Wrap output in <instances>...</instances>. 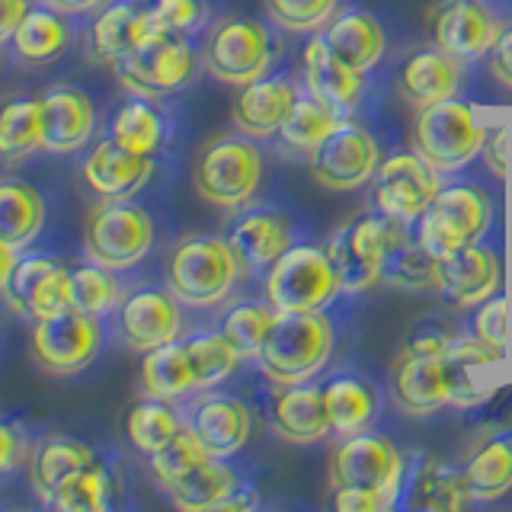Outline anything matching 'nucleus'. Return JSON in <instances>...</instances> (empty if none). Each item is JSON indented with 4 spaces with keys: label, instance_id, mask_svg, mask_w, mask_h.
<instances>
[{
    "label": "nucleus",
    "instance_id": "nucleus-14",
    "mask_svg": "<svg viewBox=\"0 0 512 512\" xmlns=\"http://www.w3.org/2000/svg\"><path fill=\"white\" fill-rule=\"evenodd\" d=\"M375 208L384 215L416 221L439 196V170L416 151H394L375 170Z\"/></svg>",
    "mask_w": 512,
    "mask_h": 512
},
{
    "label": "nucleus",
    "instance_id": "nucleus-37",
    "mask_svg": "<svg viewBox=\"0 0 512 512\" xmlns=\"http://www.w3.org/2000/svg\"><path fill=\"white\" fill-rule=\"evenodd\" d=\"M343 122L346 119L336 116V112L320 103L314 93L298 87V100H295L292 112H288V119L282 122L276 141L292 157H311L333 128H340Z\"/></svg>",
    "mask_w": 512,
    "mask_h": 512
},
{
    "label": "nucleus",
    "instance_id": "nucleus-20",
    "mask_svg": "<svg viewBox=\"0 0 512 512\" xmlns=\"http://www.w3.org/2000/svg\"><path fill=\"white\" fill-rule=\"evenodd\" d=\"M170 500L186 512L250 509L256 506V487L231 458H208L170 490Z\"/></svg>",
    "mask_w": 512,
    "mask_h": 512
},
{
    "label": "nucleus",
    "instance_id": "nucleus-54",
    "mask_svg": "<svg viewBox=\"0 0 512 512\" xmlns=\"http://www.w3.org/2000/svg\"><path fill=\"white\" fill-rule=\"evenodd\" d=\"M397 503L391 496L375 493V490H352V487H340L333 490V509L336 512H384L394 509Z\"/></svg>",
    "mask_w": 512,
    "mask_h": 512
},
{
    "label": "nucleus",
    "instance_id": "nucleus-23",
    "mask_svg": "<svg viewBox=\"0 0 512 512\" xmlns=\"http://www.w3.org/2000/svg\"><path fill=\"white\" fill-rule=\"evenodd\" d=\"M298 80L288 71H276L266 77H256L237 93L231 119L237 132H244L256 141H269L279 135L282 122L288 119L298 100Z\"/></svg>",
    "mask_w": 512,
    "mask_h": 512
},
{
    "label": "nucleus",
    "instance_id": "nucleus-43",
    "mask_svg": "<svg viewBox=\"0 0 512 512\" xmlns=\"http://www.w3.org/2000/svg\"><path fill=\"white\" fill-rule=\"evenodd\" d=\"M186 352H189V362H192V372H196V384L199 391L215 388V384L228 381L237 365L244 362V356L237 352V346L224 336L221 330H202L196 336H189Z\"/></svg>",
    "mask_w": 512,
    "mask_h": 512
},
{
    "label": "nucleus",
    "instance_id": "nucleus-50",
    "mask_svg": "<svg viewBox=\"0 0 512 512\" xmlns=\"http://www.w3.org/2000/svg\"><path fill=\"white\" fill-rule=\"evenodd\" d=\"M148 13L160 32L196 36L208 23V0H151Z\"/></svg>",
    "mask_w": 512,
    "mask_h": 512
},
{
    "label": "nucleus",
    "instance_id": "nucleus-27",
    "mask_svg": "<svg viewBox=\"0 0 512 512\" xmlns=\"http://www.w3.org/2000/svg\"><path fill=\"white\" fill-rule=\"evenodd\" d=\"M84 183L93 196L100 199H132L135 192L151 180L154 157H144L132 148H125L112 135L96 141L84 157Z\"/></svg>",
    "mask_w": 512,
    "mask_h": 512
},
{
    "label": "nucleus",
    "instance_id": "nucleus-8",
    "mask_svg": "<svg viewBox=\"0 0 512 512\" xmlns=\"http://www.w3.org/2000/svg\"><path fill=\"white\" fill-rule=\"evenodd\" d=\"M340 295V276L324 247L295 244L266 272V298L276 311H324Z\"/></svg>",
    "mask_w": 512,
    "mask_h": 512
},
{
    "label": "nucleus",
    "instance_id": "nucleus-2",
    "mask_svg": "<svg viewBox=\"0 0 512 512\" xmlns=\"http://www.w3.org/2000/svg\"><path fill=\"white\" fill-rule=\"evenodd\" d=\"M240 263L228 237L218 234H189L170 250L167 288L186 308H218L237 288Z\"/></svg>",
    "mask_w": 512,
    "mask_h": 512
},
{
    "label": "nucleus",
    "instance_id": "nucleus-9",
    "mask_svg": "<svg viewBox=\"0 0 512 512\" xmlns=\"http://www.w3.org/2000/svg\"><path fill=\"white\" fill-rule=\"evenodd\" d=\"M407 458L400 455L397 442L381 429H365L356 436H343V442L330 455V484L333 490H375L400 500L404 487Z\"/></svg>",
    "mask_w": 512,
    "mask_h": 512
},
{
    "label": "nucleus",
    "instance_id": "nucleus-25",
    "mask_svg": "<svg viewBox=\"0 0 512 512\" xmlns=\"http://www.w3.org/2000/svg\"><path fill=\"white\" fill-rule=\"evenodd\" d=\"M506 352H496L484 340H477L474 333H458L452 349L445 352L448 381H452V407L474 410L493 400L500 388V375L496 368L503 365Z\"/></svg>",
    "mask_w": 512,
    "mask_h": 512
},
{
    "label": "nucleus",
    "instance_id": "nucleus-58",
    "mask_svg": "<svg viewBox=\"0 0 512 512\" xmlns=\"http://www.w3.org/2000/svg\"><path fill=\"white\" fill-rule=\"evenodd\" d=\"M48 7H55L61 13H87V10H96L103 4V0H45Z\"/></svg>",
    "mask_w": 512,
    "mask_h": 512
},
{
    "label": "nucleus",
    "instance_id": "nucleus-5",
    "mask_svg": "<svg viewBox=\"0 0 512 512\" xmlns=\"http://www.w3.org/2000/svg\"><path fill=\"white\" fill-rule=\"evenodd\" d=\"M199 68V48L192 45L189 36H176V32H157V36L141 39L112 64L122 87L132 90L135 96H148V100L189 87Z\"/></svg>",
    "mask_w": 512,
    "mask_h": 512
},
{
    "label": "nucleus",
    "instance_id": "nucleus-36",
    "mask_svg": "<svg viewBox=\"0 0 512 512\" xmlns=\"http://www.w3.org/2000/svg\"><path fill=\"white\" fill-rule=\"evenodd\" d=\"M141 384L148 397H160V400H183L189 394L199 391L196 384V372H192L189 352L183 340L164 343L151 352H144L141 359Z\"/></svg>",
    "mask_w": 512,
    "mask_h": 512
},
{
    "label": "nucleus",
    "instance_id": "nucleus-12",
    "mask_svg": "<svg viewBox=\"0 0 512 512\" xmlns=\"http://www.w3.org/2000/svg\"><path fill=\"white\" fill-rule=\"evenodd\" d=\"M100 317H90L77 308H64L61 314L42 317L32 324L29 349L45 372L52 375H74L87 368L96 352H100Z\"/></svg>",
    "mask_w": 512,
    "mask_h": 512
},
{
    "label": "nucleus",
    "instance_id": "nucleus-35",
    "mask_svg": "<svg viewBox=\"0 0 512 512\" xmlns=\"http://www.w3.org/2000/svg\"><path fill=\"white\" fill-rule=\"evenodd\" d=\"M468 493L477 503H493L512 490V432L487 436L464 464Z\"/></svg>",
    "mask_w": 512,
    "mask_h": 512
},
{
    "label": "nucleus",
    "instance_id": "nucleus-44",
    "mask_svg": "<svg viewBox=\"0 0 512 512\" xmlns=\"http://www.w3.org/2000/svg\"><path fill=\"white\" fill-rule=\"evenodd\" d=\"M180 429H183L180 413L170 407V400H160V397L141 400V404L128 410V420H125L128 442L144 455H154L157 448H164Z\"/></svg>",
    "mask_w": 512,
    "mask_h": 512
},
{
    "label": "nucleus",
    "instance_id": "nucleus-30",
    "mask_svg": "<svg viewBox=\"0 0 512 512\" xmlns=\"http://www.w3.org/2000/svg\"><path fill=\"white\" fill-rule=\"evenodd\" d=\"M503 285V256L484 244L461 247L442 263V292L452 298L458 308H477L480 301L493 298Z\"/></svg>",
    "mask_w": 512,
    "mask_h": 512
},
{
    "label": "nucleus",
    "instance_id": "nucleus-42",
    "mask_svg": "<svg viewBox=\"0 0 512 512\" xmlns=\"http://www.w3.org/2000/svg\"><path fill=\"white\" fill-rule=\"evenodd\" d=\"M42 148V106L39 96H16L0 109V157L23 160Z\"/></svg>",
    "mask_w": 512,
    "mask_h": 512
},
{
    "label": "nucleus",
    "instance_id": "nucleus-48",
    "mask_svg": "<svg viewBox=\"0 0 512 512\" xmlns=\"http://www.w3.org/2000/svg\"><path fill=\"white\" fill-rule=\"evenodd\" d=\"M109 496H112V477L106 471V464L96 461L93 468L71 477L68 484L48 496L45 503L64 512H100L109 506Z\"/></svg>",
    "mask_w": 512,
    "mask_h": 512
},
{
    "label": "nucleus",
    "instance_id": "nucleus-21",
    "mask_svg": "<svg viewBox=\"0 0 512 512\" xmlns=\"http://www.w3.org/2000/svg\"><path fill=\"white\" fill-rule=\"evenodd\" d=\"M388 391L397 410L407 416H432L452 407V381H448V365L439 356H423V352L404 349L391 365Z\"/></svg>",
    "mask_w": 512,
    "mask_h": 512
},
{
    "label": "nucleus",
    "instance_id": "nucleus-4",
    "mask_svg": "<svg viewBox=\"0 0 512 512\" xmlns=\"http://www.w3.org/2000/svg\"><path fill=\"white\" fill-rule=\"evenodd\" d=\"M410 138L413 151L423 160H429L439 173H452L468 167L484 151L487 125L480 122L477 109L468 100L452 96V100L416 109Z\"/></svg>",
    "mask_w": 512,
    "mask_h": 512
},
{
    "label": "nucleus",
    "instance_id": "nucleus-38",
    "mask_svg": "<svg viewBox=\"0 0 512 512\" xmlns=\"http://www.w3.org/2000/svg\"><path fill=\"white\" fill-rule=\"evenodd\" d=\"M45 224L42 192L26 180H0V240L16 250L29 247Z\"/></svg>",
    "mask_w": 512,
    "mask_h": 512
},
{
    "label": "nucleus",
    "instance_id": "nucleus-40",
    "mask_svg": "<svg viewBox=\"0 0 512 512\" xmlns=\"http://www.w3.org/2000/svg\"><path fill=\"white\" fill-rule=\"evenodd\" d=\"M109 135L144 157H157L167 141V119L148 96H135V100L122 103L116 116H112Z\"/></svg>",
    "mask_w": 512,
    "mask_h": 512
},
{
    "label": "nucleus",
    "instance_id": "nucleus-56",
    "mask_svg": "<svg viewBox=\"0 0 512 512\" xmlns=\"http://www.w3.org/2000/svg\"><path fill=\"white\" fill-rule=\"evenodd\" d=\"M506 148H509V125H496V132H487V141H484L487 167L496 180L506 176Z\"/></svg>",
    "mask_w": 512,
    "mask_h": 512
},
{
    "label": "nucleus",
    "instance_id": "nucleus-17",
    "mask_svg": "<svg viewBox=\"0 0 512 512\" xmlns=\"http://www.w3.org/2000/svg\"><path fill=\"white\" fill-rule=\"evenodd\" d=\"M304 71L301 87L314 93L320 103L330 106L336 116L349 119L352 112H359L368 96V71H359L346 64L333 48L324 42V36H311L304 42Z\"/></svg>",
    "mask_w": 512,
    "mask_h": 512
},
{
    "label": "nucleus",
    "instance_id": "nucleus-46",
    "mask_svg": "<svg viewBox=\"0 0 512 512\" xmlns=\"http://www.w3.org/2000/svg\"><path fill=\"white\" fill-rule=\"evenodd\" d=\"M208 458H212V455L202 448V442L196 439V432L183 423V429L176 432V436L164 448H157L154 455H148V464H151V474H154L157 484L170 493L183 477H189Z\"/></svg>",
    "mask_w": 512,
    "mask_h": 512
},
{
    "label": "nucleus",
    "instance_id": "nucleus-31",
    "mask_svg": "<svg viewBox=\"0 0 512 512\" xmlns=\"http://www.w3.org/2000/svg\"><path fill=\"white\" fill-rule=\"evenodd\" d=\"M384 282L404 288V292H439L442 288V260L423 247L420 234H416V221L391 215Z\"/></svg>",
    "mask_w": 512,
    "mask_h": 512
},
{
    "label": "nucleus",
    "instance_id": "nucleus-29",
    "mask_svg": "<svg viewBox=\"0 0 512 512\" xmlns=\"http://www.w3.org/2000/svg\"><path fill=\"white\" fill-rule=\"evenodd\" d=\"M461 74H464V64L432 45L404 58V64H400L394 74V90L407 106L423 109V106L458 96Z\"/></svg>",
    "mask_w": 512,
    "mask_h": 512
},
{
    "label": "nucleus",
    "instance_id": "nucleus-34",
    "mask_svg": "<svg viewBox=\"0 0 512 512\" xmlns=\"http://www.w3.org/2000/svg\"><path fill=\"white\" fill-rule=\"evenodd\" d=\"M96 461L100 458H96L90 445L68 439V436H48L45 442H39L36 452L29 455V480L42 500H48V496L58 493L71 477L93 468Z\"/></svg>",
    "mask_w": 512,
    "mask_h": 512
},
{
    "label": "nucleus",
    "instance_id": "nucleus-6",
    "mask_svg": "<svg viewBox=\"0 0 512 512\" xmlns=\"http://www.w3.org/2000/svg\"><path fill=\"white\" fill-rule=\"evenodd\" d=\"M490 192L477 183H448L439 189L432 205L416 218V234L423 247L445 263L461 247L477 244L490 228Z\"/></svg>",
    "mask_w": 512,
    "mask_h": 512
},
{
    "label": "nucleus",
    "instance_id": "nucleus-1",
    "mask_svg": "<svg viewBox=\"0 0 512 512\" xmlns=\"http://www.w3.org/2000/svg\"><path fill=\"white\" fill-rule=\"evenodd\" d=\"M333 346H336V327L327 308L304 311V314L279 311L253 362L266 381L288 388V384L314 381L324 372L333 356Z\"/></svg>",
    "mask_w": 512,
    "mask_h": 512
},
{
    "label": "nucleus",
    "instance_id": "nucleus-55",
    "mask_svg": "<svg viewBox=\"0 0 512 512\" xmlns=\"http://www.w3.org/2000/svg\"><path fill=\"white\" fill-rule=\"evenodd\" d=\"M487 68L503 87L512 90V20H506V26L500 29V36H496V42H493V48L487 52Z\"/></svg>",
    "mask_w": 512,
    "mask_h": 512
},
{
    "label": "nucleus",
    "instance_id": "nucleus-11",
    "mask_svg": "<svg viewBox=\"0 0 512 512\" xmlns=\"http://www.w3.org/2000/svg\"><path fill=\"white\" fill-rule=\"evenodd\" d=\"M391 237V215L384 212H362L340 228L330 244L324 247L340 276V292L356 295L384 279V256H388Z\"/></svg>",
    "mask_w": 512,
    "mask_h": 512
},
{
    "label": "nucleus",
    "instance_id": "nucleus-53",
    "mask_svg": "<svg viewBox=\"0 0 512 512\" xmlns=\"http://www.w3.org/2000/svg\"><path fill=\"white\" fill-rule=\"evenodd\" d=\"M29 458V442L20 423L0 416V474L16 471Z\"/></svg>",
    "mask_w": 512,
    "mask_h": 512
},
{
    "label": "nucleus",
    "instance_id": "nucleus-10",
    "mask_svg": "<svg viewBox=\"0 0 512 512\" xmlns=\"http://www.w3.org/2000/svg\"><path fill=\"white\" fill-rule=\"evenodd\" d=\"M205 68L221 84L244 87L256 77H266L276 58V39L256 16H228L205 42Z\"/></svg>",
    "mask_w": 512,
    "mask_h": 512
},
{
    "label": "nucleus",
    "instance_id": "nucleus-18",
    "mask_svg": "<svg viewBox=\"0 0 512 512\" xmlns=\"http://www.w3.org/2000/svg\"><path fill=\"white\" fill-rule=\"evenodd\" d=\"M7 304L23 317L42 320L71 308V269L52 256H20L4 285Z\"/></svg>",
    "mask_w": 512,
    "mask_h": 512
},
{
    "label": "nucleus",
    "instance_id": "nucleus-57",
    "mask_svg": "<svg viewBox=\"0 0 512 512\" xmlns=\"http://www.w3.org/2000/svg\"><path fill=\"white\" fill-rule=\"evenodd\" d=\"M29 13V0H0V42L13 39L16 26Z\"/></svg>",
    "mask_w": 512,
    "mask_h": 512
},
{
    "label": "nucleus",
    "instance_id": "nucleus-51",
    "mask_svg": "<svg viewBox=\"0 0 512 512\" xmlns=\"http://www.w3.org/2000/svg\"><path fill=\"white\" fill-rule=\"evenodd\" d=\"M471 333L477 340H484L487 346H493L496 352H506V298L500 292L477 304Z\"/></svg>",
    "mask_w": 512,
    "mask_h": 512
},
{
    "label": "nucleus",
    "instance_id": "nucleus-33",
    "mask_svg": "<svg viewBox=\"0 0 512 512\" xmlns=\"http://www.w3.org/2000/svg\"><path fill=\"white\" fill-rule=\"evenodd\" d=\"M320 36L346 64L359 71H372L388 48V32H384L381 20L362 7L340 10Z\"/></svg>",
    "mask_w": 512,
    "mask_h": 512
},
{
    "label": "nucleus",
    "instance_id": "nucleus-39",
    "mask_svg": "<svg viewBox=\"0 0 512 512\" xmlns=\"http://www.w3.org/2000/svg\"><path fill=\"white\" fill-rule=\"evenodd\" d=\"M10 42H13L16 55H20L23 61L45 64V61H55L64 52V48H68L71 26L61 16V10L39 7V10H29L23 16V23L16 26Z\"/></svg>",
    "mask_w": 512,
    "mask_h": 512
},
{
    "label": "nucleus",
    "instance_id": "nucleus-3",
    "mask_svg": "<svg viewBox=\"0 0 512 512\" xmlns=\"http://www.w3.org/2000/svg\"><path fill=\"white\" fill-rule=\"evenodd\" d=\"M192 183H196V192L208 205L240 212V208L256 199V192L263 186L260 141L244 132L208 141L196 157Z\"/></svg>",
    "mask_w": 512,
    "mask_h": 512
},
{
    "label": "nucleus",
    "instance_id": "nucleus-13",
    "mask_svg": "<svg viewBox=\"0 0 512 512\" xmlns=\"http://www.w3.org/2000/svg\"><path fill=\"white\" fill-rule=\"evenodd\" d=\"M381 164V148L375 135L356 122H343L324 138V144L311 154L314 180L330 192H356L375 180Z\"/></svg>",
    "mask_w": 512,
    "mask_h": 512
},
{
    "label": "nucleus",
    "instance_id": "nucleus-47",
    "mask_svg": "<svg viewBox=\"0 0 512 512\" xmlns=\"http://www.w3.org/2000/svg\"><path fill=\"white\" fill-rule=\"evenodd\" d=\"M122 301V288L112 276V269L90 263L71 269V308L84 311L90 317H103L116 311Z\"/></svg>",
    "mask_w": 512,
    "mask_h": 512
},
{
    "label": "nucleus",
    "instance_id": "nucleus-24",
    "mask_svg": "<svg viewBox=\"0 0 512 512\" xmlns=\"http://www.w3.org/2000/svg\"><path fill=\"white\" fill-rule=\"evenodd\" d=\"M269 426L288 445H314L330 436V416L320 381L304 384H272L269 394Z\"/></svg>",
    "mask_w": 512,
    "mask_h": 512
},
{
    "label": "nucleus",
    "instance_id": "nucleus-22",
    "mask_svg": "<svg viewBox=\"0 0 512 512\" xmlns=\"http://www.w3.org/2000/svg\"><path fill=\"white\" fill-rule=\"evenodd\" d=\"M324 404L333 436H356L372 429L384 410V388L375 375L362 368H336L324 381Z\"/></svg>",
    "mask_w": 512,
    "mask_h": 512
},
{
    "label": "nucleus",
    "instance_id": "nucleus-41",
    "mask_svg": "<svg viewBox=\"0 0 512 512\" xmlns=\"http://www.w3.org/2000/svg\"><path fill=\"white\" fill-rule=\"evenodd\" d=\"M141 13L144 7H138L135 0H119V4L106 7L90 26L93 55L106 64H116L141 36Z\"/></svg>",
    "mask_w": 512,
    "mask_h": 512
},
{
    "label": "nucleus",
    "instance_id": "nucleus-49",
    "mask_svg": "<svg viewBox=\"0 0 512 512\" xmlns=\"http://www.w3.org/2000/svg\"><path fill=\"white\" fill-rule=\"evenodd\" d=\"M266 10L282 29L317 36L340 13V0H266Z\"/></svg>",
    "mask_w": 512,
    "mask_h": 512
},
{
    "label": "nucleus",
    "instance_id": "nucleus-59",
    "mask_svg": "<svg viewBox=\"0 0 512 512\" xmlns=\"http://www.w3.org/2000/svg\"><path fill=\"white\" fill-rule=\"evenodd\" d=\"M16 260H20V256H16V247H10V244H4V240H0V292H4V285L10 279Z\"/></svg>",
    "mask_w": 512,
    "mask_h": 512
},
{
    "label": "nucleus",
    "instance_id": "nucleus-52",
    "mask_svg": "<svg viewBox=\"0 0 512 512\" xmlns=\"http://www.w3.org/2000/svg\"><path fill=\"white\" fill-rule=\"evenodd\" d=\"M458 333L461 330L448 324V320H426V324L413 327V333H410V340H407L404 349L423 352V356H439V359H445V352L452 349Z\"/></svg>",
    "mask_w": 512,
    "mask_h": 512
},
{
    "label": "nucleus",
    "instance_id": "nucleus-7",
    "mask_svg": "<svg viewBox=\"0 0 512 512\" xmlns=\"http://www.w3.org/2000/svg\"><path fill=\"white\" fill-rule=\"evenodd\" d=\"M154 247V221L132 199H103L87 215L84 250L112 272L138 266Z\"/></svg>",
    "mask_w": 512,
    "mask_h": 512
},
{
    "label": "nucleus",
    "instance_id": "nucleus-45",
    "mask_svg": "<svg viewBox=\"0 0 512 512\" xmlns=\"http://www.w3.org/2000/svg\"><path fill=\"white\" fill-rule=\"evenodd\" d=\"M276 308L266 301H237L234 308L221 317V333L228 336V340L237 346V352L244 359H253L256 352H260L266 333L272 330V320H276Z\"/></svg>",
    "mask_w": 512,
    "mask_h": 512
},
{
    "label": "nucleus",
    "instance_id": "nucleus-19",
    "mask_svg": "<svg viewBox=\"0 0 512 512\" xmlns=\"http://www.w3.org/2000/svg\"><path fill=\"white\" fill-rule=\"evenodd\" d=\"M183 311L170 288H138L119 301V336L128 349L151 352L180 340Z\"/></svg>",
    "mask_w": 512,
    "mask_h": 512
},
{
    "label": "nucleus",
    "instance_id": "nucleus-26",
    "mask_svg": "<svg viewBox=\"0 0 512 512\" xmlns=\"http://www.w3.org/2000/svg\"><path fill=\"white\" fill-rule=\"evenodd\" d=\"M186 426L196 432V439L212 458H234L250 439L253 416L240 397L212 391L192 404Z\"/></svg>",
    "mask_w": 512,
    "mask_h": 512
},
{
    "label": "nucleus",
    "instance_id": "nucleus-16",
    "mask_svg": "<svg viewBox=\"0 0 512 512\" xmlns=\"http://www.w3.org/2000/svg\"><path fill=\"white\" fill-rule=\"evenodd\" d=\"M506 13L496 0H448L432 20V42L461 64L487 58Z\"/></svg>",
    "mask_w": 512,
    "mask_h": 512
},
{
    "label": "nucleus",
    "instance_id": "nucleus-28",
    "mask_svg": "<svg viewBox=\"0 0 512 512\" xmlns=\"http://www.w3.org/2000/svg\"><path fill=\"white\" fill-rule=\"evenodd\" d=\"M42 106V151L77 154L96 128V106L90 93L77 87H52L39 96Z\"/></svg>",
    "mask_w": 512,
    "mask_h": 512
},
{
    "label": "nucleus",
    "instance_id": "nucleus-15",
    "mask_svg": "<svg viewBox=\"0 0 512 512\" xmlns=\"http://www.w3.org/2000/svg\"><path fill=\"white\" fill-rule=\"evenodd\" d=\"M228 240L237 250L240 263L250 272H269V266L301 244V224L292 208L285 205H244L231 221Z\"/></svg>",
    "mask_w": 512,
    "mask_h": 512
},
{
    "label": "nucleus",
    "instance_id": "nucleus-32",
    "mask_svg": "<svg viewBox=\"0 0 512 512\" xmlns=\"http://www.w3.org/2000/svg\"><path fill=\"white\" fill-rule=\"evenodd\" d=\"M471 503L468 480L464 471L448 468L436 458H413L407 461L404 487H400L397 506L407 509H436V512H455Z\"/></svg>",
    "mask_w": 512,
    "mask_h": 512
}]
</instances>
